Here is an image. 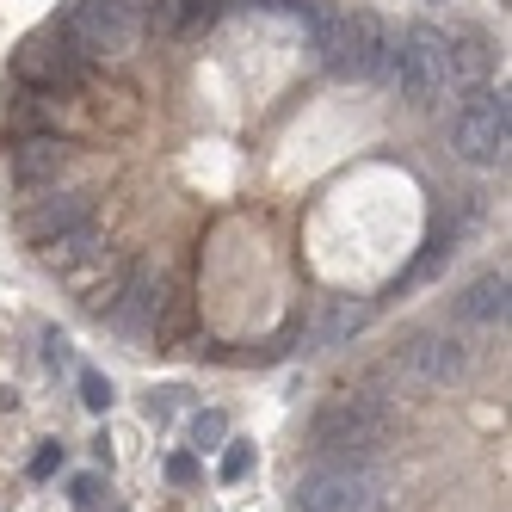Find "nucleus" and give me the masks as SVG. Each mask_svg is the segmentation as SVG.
<instances>
[{
	"instance_id": "f257e3e1",
	"label": "nucleus",
	"mask_w": 512,
	"mask_h": 512,
	"mask_svg": "<svg viewBox=\"0 0 512 512\" xmlns=\"http://www.w3.org/2000/svg\"><path fill=\"white\" fill-rule=\"evenodd\" d=\"M309 38H315V56L334 81H383V62H389V25L377 13H352V7H327L315 0L309 7Z\"/></svg>"
},
{
	"instance_id": "f03ea898",
	"label": "nucleus",
	"mask_w": 512,
	"mask_h": 512,
	"mask_svg": "<svg viewBox=\"0 0 512 512\" xmlns=\"http://www.w3.org/2000/svg\"><path fill=\"white\" fill-rule=\"evenodd\" d=\"M475 364H482V346L451 334V327H420V334H408L389 364H383V377L401 389V395H432V389H457L475 377Z\"/></svg>"
},
{
	"instance_id": "7ed1b4c3",
	"label": "nucleus",
	"mask_w": 512,
	"mask_h": 512,
	"mask_svg": "<svg viewBox=\"0 0 512 512\" xmlns=\"http://www.w3.org/2000/svg\"><path fill=\"white\" fill-rule=\"evenodd\" d=\"M389 445V401L383 395H340L309 420L315 463H371Z\"/></svg>"
},
{
	"instance_id": "20e7f679",
	"label": "nucleus",
	"mask_w": 512,
	"mask_h": 512,
	"mask_svg": "<svg viewBox=\"0 0 512 512\" xmlns=\"http://www.w3.org/2000/svg\"><path fill=\"white\" fill-rule=\"evenodd\" d=\"M87 309H93V321L112 327V334H124V340H136V346H155V340L167 334V309H173V297H167V278H161L155 266L130 260V266L118 272V284L99 290Z\"/></svg>"
},
{
	"instance_id": "39448f33",
	"label": "nucleus",
	"mask_w": 512,
	"mask_h": 512,
	"mask_svg": "<svg viewBox=\"0 0 512 512\" xmlns=\"http://www.w3.org/2000/svg\"><path fill=\"white\" fill-rule=\"evenodd\" d=\"M383 81L401 87V99L414 105H438L451 93V62H445V31L438 25H408V31H389V62H383Z\"/></svg>"
},
{
	"instance_id": "423d86ee",
	"label": "nucleus",
	"mask_w": 512,
	"mask_h": 512,
	"mask_svg": "<svg viewBox=\"0 0 512 512\" xmlns=\"http://www.w3.org/2000/svg\"><path fill=\"white\" fill-rule=\"evenodd\" d=\"M506 142H512V99L506 87H463L457 112H451V149L469 167H500L506 161Z\"/></svg>"
},
{
	"instance_id": "0eeeda50",
	"label": "nucleus",
	"mask_w": 512,
	"mask_h": 512,
	"mask_svg": "<svg viewBox=\"0 0 512 512\" xmlns=\"http://www.w3.org/2000/svg\"><path fill=\"white\" fill-rule=\"evenodd\" d=\"M13 81L31 87V93H44V99H68V93H81L93 81V62L68 44L62 25H44V31H31V38L13 50Z\"/></svg>"
},
{
	"instance_id": "6e6552de",
	"label": "nucleus",
	"mask_w": 512,
	"mask_h": 512,
	"mask_svg": "<svg viewBox=\"0 0 512 512\" xmlns=\"http://www.w3.org/2000/svg\"><path fill=\"white\" fill-rule=\"evenodd\" d=\"M62 31L87 62H130L136 44L149 38L136 0H75V13L62 19Z\"/></svg>"
},
{
	"instance_id": "1a4fd4ad",
	"label": "nucleus",
	"mask_w": 512,
	"mask_h": 512,
	"mask_svg": "<svg viewBox=\"0 0 512 512\" xmlns=\"http://www.w3.org/2000/svg\"><path fill=\"white\" fill-rule=\"evenodd\" d=\"M290 500L297 512H383V482L371 463H315Z\"/></svg>"
},
{
	"instance_id": "9d476101",
	"label": "nucleus",
	"mask_w": 512,
	"mask_h": 512,
	"mask_svg": "<svg viewBox=\"0 0 512 512\" xmlns=\"http://www.w3.org/2000/svg\"><path fill=\"white\" fill-rule=\"evenodd\" d=\"M68 161H75V142H68L62 130H38V136H13V179L19 186H44V179H56Z\"/></svg>"
},
{
	"instance_id": "9b49d317",
	"label": "nucleus",
	"mask_w": 512,
	"mask_h": 512,
	"mask_svg": "<svg viewBox=\"0 0 512 512\" xmlns=\"http://www.w3.org/2000/svg\"><path fill=\"white\" fill-rule=\"evenodd\" d=\"M87 216H93V198H87V192H50V198H38V204L19 210V235H25L31 247H44V241H56L62 229L87 223Z\"/></svg>"
},
{
	"instance_id": "f8f14e48",
	"label": "nucleus",
	"mask_w": 512,
	"mask_h": 512,
	"mask_svg": "<svg viewBox=\"0 0 512 512\" xmlns=\"http://www.w3.org/2000/svg\"><path fill=\"white\" fill-rule=\"evenodd\" d=\"M229 0H136L142 31H161V38H192V31H210L223 19Z\"/></svg>"
},
{
	"instance_id": "ddd939ff",
	"label": "nucleus",
	"mask_w": 512,
	"mask_h": 512,
	"mask_svg": "<svg viewBox=\"0 0 512 512\" xmlns=\"http://www.w3.org/2000/svg\"><path fill=\"white\" fill-rule=\"evenodd\" d=\"M506 309H512V284H506V272H482L463 297H457V321L463 327H488V334H506Z\"/></svg>"
},
{
	"instance_id": "4468645a",
	"label": "nucleus",
	"mask_w": 512,
	"mask_h": 512,
	"mask_svg": "<svg viewBox=\"0 0 512 512\" xmlns=\"http://www.w3.org/2000/svg\"><path fill=\"white\" fill-rule=\"evenodd\" d=\"M105 253V235H99V223L87 216V223H75V229H62L56 241H44L38 247V260L50 266V272H81V266H93Z\"/></svg>"
},
{
	"instance_id": "2eb2a0df",
	"label": "nucleus",
	"mask_w": 512,
	"mask_h": 512,
	"mask_svg": "<svg viewBox=\"0 0 512 512\" xmlns=\"http://www.w3.org/2000/svg\"><path fill=\"white\" fill-rule=\"evenodd\" d=\"M445 62H451V87H482L494 68V50L475 31H445Z\"/></svg>"
},
{
	"instance_id": "dca6fc26",
	"label": "nucleus",
	"mask_w": 512,
	"mask_h": 512,
	"mask_svg": "<svg viewBox=\"0 0 512 512\" xmlns=\"http://www.w3.org/2000/svg\"><path fill=\"white\" fill-rule=\"evenodd\" d=\"M38 130H56V99L13 87V105L0 112V136H38Z\"/></svg>"
},
{
	"instance_id": "f3484780",
	"label": "nucleus",
	"mask_w": 512,
	"mask_h": 512,
	"mask_svg": "<svg viewBox=\"0 0 512 512\" xmlns=\"http://www.w3.org/2000/svg\"><path fill=\"white\" fill-rule=\"evenodd\" d=\"M364 321H371V309H364V303H334V309H327V321L315 327V340H321V346H340V340L358 334Z\"/></svg>"
},
{
	"instance_id": "a211bd4d",
	"label": "nucleus",
	"mask_w": 512,
	"mask_h": 512,
	"mask_svg": "<svg viewBox=\"0 0 512 512\" xmlns=\"http://www.w3.org/2000/svg\"><path fill=\"white\" fill-rule=\"evenodd\" d=\"M223 438H229V414H223V408L192 414V451H216Z\"/></svg>"
},
{
	"instance_id": "6ab92c4d",
	"label": "nucleus",
	"mask_w": 512,
	"mask_h": 512,
	"mask_svg": "<svg viewBox=\"0 0 512 512\" xmlns=\"http://www.w3.org/2000/svg\"><path fill=\"white\" fill-rule=\"evenodd\" d=\"M81 408H87V414H105V408H112V383H105L99 371H81Z\"/></svg>"
},
{
	"instance_id": "aec40b11",
	"label": "nucleus",
	"mask_w": 512,
	"mask_h": 512,
	"mask_svg": "<svg viewBox=\"0 0 512 512\" xmlns=\"http://www.w3.org/2000/svg\"><path fill=\"white\" fill-rule=\"evenodd\" d=\"M247 475H253V445L235 438V445L223 451V482H247Z\"/></svg>"
},
{
	"instance_id": "412c9836",
	"label": "nucleus",
	"mask_w": 512,
	"mask_h": 512,
	"mask_svg": "<svg viewBox=\"0 0 512 512\" xmlns=\"http://www.w3.org/2000/svg\"><path fill=\"white\" fill-rule=\"evenodd\" d=\"M68 494H75L81 512H99V506H105V482H99V475H75V482H68Z\"/></svg>"
},
{
	"instance_id": "4be33fe9",
	"label": "nucleus",
	"mask_w": 512,
	"mask_h": 512,
	"mask_svg": "<svg viewBox=\"0 0 512 512\" xmlns=\"http://www.w3.org/2000/svg\"><path fill=\"white\" fill-rule=\"evenodd\" d=\"M44 364H50V371H68V364H75V346H68V340L56 334V327L44 334Z\"/></svg>"
},
{
	"instance_id": "5701e85b",
	"label": "nucleus",
	"mask_w": 512,
	"mask_h": 512,
	"mask_svg": "<svg viewBox=\"0 0 512 512\" xmlns=\"http://www.w3.org/2000/svg\"><path fill=\"white\" fill-rule=\"evenodd\" d=\"M167 482H173V488H192V482H198V457H192V451L167 457Z\"/></svg>"
},
{
	"instance_id": "b1692460",
	"label": "nucleus",
	"mask_w": 512,
	"mask_h": 512,
	"mask_svg": "<svg viewBox=\"0 0 512 512\" xmlns=\"http://www.w3.org/2000/svg\"><path fill=\"white\" fill-rule=\"evenodd\" d=\"M56 469H62V445H38V457H31V475H38V482H50Z\"/></svg>"
}]
</instances>
